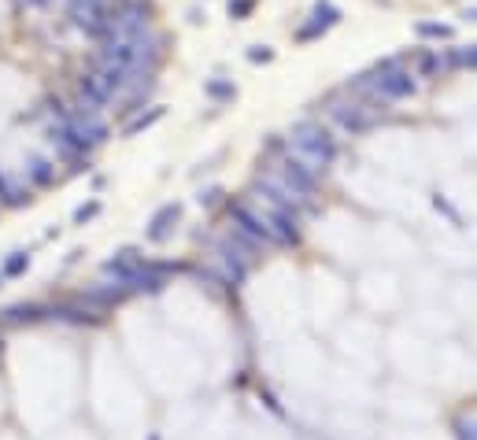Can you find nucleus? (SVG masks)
I'll use <instances>...</instances> for the list:
<instances>
[{"label":"nucleus","instance_id":"1","mask_svg":"<svg viewBox=\"0 0 477 440\" xmlns=\"http://www.w3.org/2000/svg\"><path fill=\"white\" fill-rule=\"evenodd\" d=\"M289 156L300 159L311 174H326V167L337 159V141L318 122H296L289 134Z\"/></svg>","mask_w":477,"mask_h":440},{"label":"nucleus","instance_id":"2","mask_svg":"<svg viewBox=\"0 0 477 440\" xmlns=\"http://www.w3.org/2000/svg\"><path fill=\"white\" fill-rule=\"evenodd\" d=\"M340 23V8L337 4H330V0H318L315 8H311V15H307V23L296 30V41H315V37H322L330 26H337Z\"/></svg>","mask_w":477,"mask_h":440},{"label":"nucleus","instance_id":"3","mask_svg":"<svg viewBox=\"0 0 477 440\" xmlns=\"http://www.w3.org/2000/svg\"><path fill=\"white\" fill-rule=\"evenodd\" d=\"M274 174L282 178V182H285V185H289L300 200H307L311 192H315V182H318V174H311V170H307L296 156H285V159H282V170H274Z\"/></svg>","mask_w":477,"mask_h":440},{"label":"nucleus","instance_id":"4","mask_svg":"<svg viewBox=\"0 0 477 440\" xmlns=\"http://www.w3.org/2000/svg\"><path fill=\"white\" fill-rule=\"evenodd\" d=\"M178 219H182V204H163L156 215H152V222H148V241H152V244L167 241Z\"/></svg>","mask_w":477,"mask_h":440},{"label":"nucleus","instance_id":"5","mask_svg":"<svg viewBox=\"0 0 477 440\" xmlns=\"http://www.w3.org/2000/svg\"><path fill=\"white\" fill-rule=\"evenodd\" d=\"M137 267H141V252L137 248H122L115 259H108V263H104V274H115V282L126 285L130 278H134Z\"/></svg>","mask_w":477,"mask_h":440},{"label":"nucleus","instance_id":"6","mask_svg":"<svg viewBox=\"0 0 477 440\" xmlns=\"http://www.w3.org/2000/svg\"><path fill=\"white\" fill-rule=\"evenodd\" d=\"M81 100H86V108L100 111L104 104L115 100V96H111V89L100 81V74H86V78H81Z\"/></svg>","mask_w":477,"mask_h":440},{"label":"nucleus","instance_id":"7","mask_svg":"<svg viewBox=\"0 0 477 440\" xmlns=\"http://www.w3.org/2000/svg\"><path fill=\"white\" fill-rule=\"evenodd\" d=\"M163 115H167V108H163V104H156L152 111H141V115H137L134 122H126V129H122V134H126V137H137V134H144L148 126H156Z\"/></svg>","mask_w":477,"mask_h":440},{"label":"nucleus","instance_id":"8","mask_svg":"<svg viewBox=\"0 0 477 440\" xmlns=\"http://www.w3.org/2000/svg\"><path fill=\"white\" fill-rule=\"evenodd\" d=\"M437 71H448V63H444V52L440 48H425V52L418 56V74L415 78H430Z\"/></svg>","mask_w":477,"mask_h":440},{"label":"nucleus","instance_id":"9","mask_svg":"<svg viewBox=\"0 0 477 440\" xmlns=\"http://www.w3.org/2000/svg\"><path fill=\"white\" fill-rule=\"evenodd\" d=\"M415 34H418L422 41H452L455 30H452L448 23H430V19H422V23H415Z\"/></svg>","mask_w":477,"mask_h":440},{"label":"nucleus","instance_id":"10","mask_svg":"<svg viewBox=\"0 0 477 440\" xmlns=\"http://www.w3.org/2000/svg\"><path fill=\"white\" fill-rule=\"evenodd\" d=\"M0 318H4L8 325H23V322H38V318H41V307H34V303H15V307H8V311H4V315H0Z\"/></svg>","mask_w":477,"mask_h":440},{"label":"nucleus","instance_id":"11","mask_svg":"<svg viewBox=\"0 0 477 440\" xmlns=\"http://www.w3.org/2000/svg\"><path fill=\"white\" fill-rule=\"evenodd\" d=\"M204 93L211 96V100H234V96H237L234 81H226V78H211L207 86H204Z\"/></svg>","mask_w":477,"mask_h":440},{"label":"nucleus","instance_id":"12","mask_svg":"<svg viewBox=\"0 0 477 440\" xmlns=\"http://www.w3.org/2000/svg\"><path fill=\"white\" fill-rule=\"evenodd\" d=\"M26 267H30V255L26 252H11L8 263H4V274H8V278H15V274H23Z\"/></svg>","mask_w":477,"mask_h":440},{"label":"nucleus","instance_id":"13","mask_svg":"<svg viewBox=\"0 0 477 440\" xmlns=\"http://www.w3.org/2000/svg\"><path fill=\"white\" fill-rule=\"evenodd\" d=\"M274 59V48L270 45H252L248 48V63H270Z\"/></svg>","mask_w":477,"mask_h":440},{"label":"nucleus","instance_id":"14","mask_svg":"<svg viewBox=\"0 0 477 440\" xmlns=\"http://www.w3.org/2000/svg\"><path fill=\"white\" fill-rule=\"evenodd\" d=\"M252 8H255V0H229V15H234V19H244Z\"/></svg>","mask_w":477,"mask_h":440},{"label":"nucleus","instance_id":"15","mask_svg":"<svg viewBox=\"0 0 477 440\" xmlns=\"http://www.w3.org/2000/svg\"><path fill=\"white\" fill-rule=\"evenodd\" d=\"M219 197H222V189L211 185V189H204L200 197H196V204H200V207H211V204H219Z\"/></svg>","mask_w":477,"mask_h":440},{"label":"nucleus","instance_id":"16","mask_svg":"<svg viewBox=\"0 0 477 440\" xmlns=\"http://www.w3.org/2000/svg\"><path fill=\"white\" fill-rule=\"evenodd\" d=\"M96 211H100V200H93V204H86V207H78L74 211V222H89Z\"/></svg>","mask_w":477,"mask_h":440},{"label":"nucleus","instance_id":"17","mask_svg":"<svg viewBox=\"0 0 477 440\" xmlns=\"http://www.w3.org/2000/svg\"><path fill=\"white\" fill-rule=\"evenodd\" d=\"M30 174H34V182H48V178H52V170H48V163H45V159H34Z\"/></svg>","mask_w":477,"mask_h":440},{"label":"nucleus","instance_id":"18","mask_svg":"<svg viewBox=\"0 0 477 440\" xmlns=\"http://www.w3.org/2000/svg\"><path fill=\"white\" fill-rule=\"evenodd\" d=\"M459 440H477L473 436V418L470 422H459Z\"/></svg>","mask_w":477,"mask_h":440},{"label":"nucleus","instance_id":"19","mask_svg":"<svg viewBox=\"0 0 477 440\" xmlns=\"http://www.w3.org/2000/svg\"><path fill=\"white\" fill-rule=\"evenodd\" d=\"M23 4H30V8H45L48 0H23Z\"/></svg>","mask_w":477,"mask_h":440}]
</instances>
